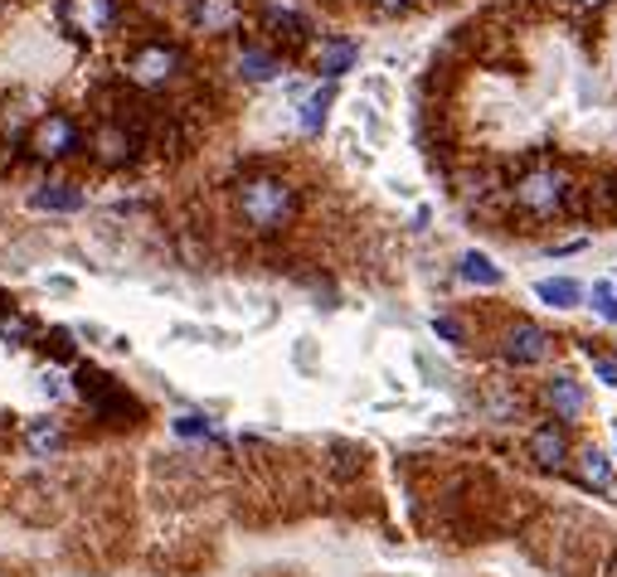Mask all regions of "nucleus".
<instances>
[{
    "instance_id": "18",
    "label": "nucleus",
    "mask_w": 617,
    "mask_h": 577,
    "mask_svg": "<svg viewBox=\"0 0 617 577\" xmlns=\"http://www.w3.org/2000/svg\"><path fill=\"white\" fill-rule=\"evenodd\" d=\"M535 297L554 311H573L583 301V287L573 277H545V281H535Z\"/></svg>"
},
{
    "instance_id": "28",
    "label": "nucleus",
    "mask_w": 617,
    "mask_h": 577,
    "mask_svg": "<svg viewBox=\"0 0 617 577\" xmlns=\"http://www.w3.org/2000/svg\"><path fill=\"white\" fill-rule=\"evenodd\" d=\"M569 10H579V15H589V10H603V5H613V0H564Z\"/></svg>"
},
{
    "instance_id": "23",
    "label": "nucleus",
    "mask_w": 617,
    "mask_h": 577,
    "mask_svg": "<svg viewBox=\"0 0 617 577\" xmlns=\"http://www.w3.org/2000/svg\"><path fill=\"white\" fill-rule=\"evenodd\" d=\"M589 360H593V374H599L608 388H617V354H608V350H593L589 344Z\"/></svg>"
},
{
    "instance_id": "5",
    "label": "nucleus",
    "mask_w": 617,
    "mask_h": 577,
    "mask_svg": "<svg viewBox=\"0 0 617 577\" xmlns=\"http://www.w3.org/2000/svg\"><path fill=\"white\" fill-rule=\"evenodd\" d=\"M78 398L102 417V423H141V403L127 393L118 379H108L102 369H78Z\"/></svg>"
},
{
    "instance_id": "22",
    "label": "nucleus",
    "mask_w": 617,
    "mask_h": 577,
    "mask_svg": "<svg viewBox=\"0 0 617 577\" xmlns=\"http://www.w3.org/2000/svg\"><path fill=\"white\" fill-rule=\"evenodd\" d=\"M589 301H593V311H599L603 321H613V325H617V287H613V281H593Z\"/></svg>"
},
{
    "instance_id": "4",
    "label": "nucleus",
    "mask_w": 617,
    "mask_h": 577,
    "mask_svg": "<svg viewBox=\"0 0 617 577\" xmlns=\"http://www.w3.org/2000/svg\"><path fill=\"white\" fill-rule=\"evenodd\" d=\"M25 151L45 165L73 161V155H88V131H83V122L69 117V112H45V117H35V127H29Z\"/></svg>"
},
{
    "instance_id": "19",
    "label": "nucleus",
    "mask_w": 617,
    "mask_h": 577,
    "mask_svg": "<svg viewBox=\"0 0 617 577\" xmlns=\"http://www.w3.org/2000/svg\"><path fill=\"white\" fill-rule=\"evenodd\" d=\"M25 447L35 451V456H49V451L64 447V427H59V417H35V423L25 427Z\"/></svg>"
},
{
    "instance_id": "12",
    "label": "nucleus",
    "mask_w": 617,
    "mask_h": 577,
    "mask_svg": "<svg viewBox=\"0 0 617 577\" xmlns=\"http://www.w3.org/2000/svg\"><path fill=\"white\" fill-rule=\"evenodd\" d=\"M573 476L583 490H599V496H617V471L608 461V451L599 447H579L573 451Z\"/></svg>"
},
{
    "instance_id": "9",
    "label": "nucleus",
    "mask_w": 617,
    "mask_h": 577,
    "mask_svg": "<svg viewBox=\"0 0 617 577\" xmlns=\"http://www.w3.org/2000/svg\"><path fill=\"white\" fill-rule=\"evenodd\" d=\"M540 403L550 407L554 423L573 427L583 413H589V388L573 379V374H554V379H545V388H540Z\"/></svg>"
},
{
    "instance_id": "7",
    "label": "nucleus",
    "mask_w": 617,
    "mask_h": 577,
    "mask_svg": "<svg viewBox=\"0 0 617 577\" xmlns=\"http://www.w3.org/2000/svg\"><path fill=\"white\" fill-rule=\"evenodd\" d=\"M141 151H146V136L127 117H102L88 131V155L98 165H132Z\"/></svg>"
},
{
    "instance_id": "14",
    "label": "nucleus",
    "mask_w": 617,
    "mask_h": 577,
    "mask_svg": "<svg viewBox=\"0 0 617 577\" xmlns=\"http://www.w3.org/2000/svg\"><path fill=\"white\" fill-rule=\"evenodd\" d=\"M263 25L273 29L277 39H287V45H307V39L317 35V25H311L301 10L282 5V0H268V5H263Z\"/></svg>"
},
{
    "instance_id": "29",
    "label": "nucleus",
    "mask_w": 617,
    "mask_h": 577,
    "mask_svg": "<svg viewBox=\"0 0 617 577\" xmlns=\"http://www.w3.org/2000/svg\"><path fill=\"white\" fill-rule=\"evenodd\" d=\"M39 388H45V398H59V393H64V388H59V379H54V374H45V379H39Z\"/></svg>"
},
{
    "instance_id": "8",
    "label": "nucleus",
    "mask_w": 617,
    "mask_h": 577,
    "mask_svg": "<svg viewBox=\"0 0 617 577\" xmlns=\"http://www.w3.org/2000/svg\"><path fill=\"white\" fill-rule=\"evenodd\" d=\"M59 25L73 39H108L122 25V0H59Z\"/></svg>"
},
{
    "instance_id": "24",
    "label": "nucleus",
    "mask_w": 617,
    "mask_h": 577,
    "mask_svg": "<svg viewBox=\"0 0 617 577\" xmlns=\"http://www.w3.org/2000/svg\"><path fill=\"white\" fill-rule=\"evenodd\" d=\"M433 335H437V340H447V344H462L467 340V325L457 321V316H433Z\"/></svg>"
},
{
    "instance_id": "10",
    "label": "nucleus",
    "mask_w": 617,
    "mask_h": 577,
    "mask_svg": "<svg viewBox=\"0 0 617 577\" xmlns=\"http://www.w3.org/2000/svg\"><path fill=\"white\" fill-rule=\"evenodd\" d=\"M530 461H535L540 471H564L573 461V442H569V427L564 423H540L535 432H530Z\"/></svg>"
},
{
    "instance_id": "26",
    "label": "nucleus",
    "mask_w": 617,
    "mask_h": 577,
    "mask_svg": "<svg viewBox=\"0 0 617 577\" xmlns=\"http://www.w3.org/2000/svg\"><path fill=\"white\" fill-rule=\"evenodd\" d=\"M45 350H54V360H69V354H73L69 330H49V335H45Z\"/></svg>"
},
{
    "instance_id": "15",
    "label": "nucleus",
    "mask_w": 617,
    "mask_h": 577,
    "mask_svg": "<svg viewBox=\"0 0 617 577\" xmlns=\"http://www.w3.org/2000/svg\"><path fill=\"white\" fill-rule=\"evenodd\" d=\"M234 78H244V83H273V78H282V59L273 54V49L244 45L234 54Z\"/></svg>"
},
{
    "instance_id": "13",
    "label": "nucleus",
    "mask_w": 617,
    "mask_h": 577,
    "mask_svg": "<svg viewBox=\"0 0 617 577\" xmlns=\"http://www.w3.org/2000/svg\"><path fill=\"white\" fill-rule=\"evenodd\" d=\"M355 64H360V45H355V39L331 35V39H321V45H317V73L326 83H341Z\"/></svg>"
},
{
    "instance_id": "20",
    "label": "nucleus",
    "mask_w": 617,
    "mask_h": 577,
    "mask_svg": "<svg viewBox=\"0 0 617 577\" xmlns=\"http://www.w3.org/2000/svg\"><path fill=\"white\" fill-rule=\"evenodd\" d=\"M35 209H49V214H78V209H83V190H73V185H39V190H35Z\"/></svg>"
},
{
    "instance_id": "3",
    "label": "nucleus",
    "mask_w": 617,
    "mask_h": 577,
    "mask_svg": "<svg viewBox=\"0 0 617 577\" xmlns=\"http://www.w3.org/2000/svg\"><path fill=\"white\" fill-rule=\"evenodd\" d=\"M185 73H190L185 54H181L175 45H165V39H141V45L132 49L127 59H122V78H127L132 88H141V92H165V88H175Z\"/></svg>"
},
{
    "instance_id": "16",
    "label": "nucleus",
    "mask_w": 617,
    "mask_h": 577,
    "mask_svg": "<svg viewBox=\"0 0 617 577\" xmlns=\"http://www.w3.org/2000/svg\"><path fill=\"white\" fill-rule=\"evenodd\" d=\"M331 102H336V83H321L317 92H307V98L297 102V131L301 136H321V131H326Z\"/></svg>"
},
{
    "instance_id": "6",
    "label": "nucleus",
    "mask_w": 617,
    "mask_h": 577,
    "mask_svg": "<svg viewBox=\"0 0 617 577\" xmlns=\"http://www.w3.org/2000/svg\"><path fill=\"white\" fill-rule=\"evenodd\" d=\"M496 354L510 364V369H535V364H545L554 354V335L545 330V325L516 316V321H506V330L496 335Z\"/></svg>"
},
{
    "instance_id": "1",
    "label": "nucleus",
    "mask_w": 617,
    "mask_h": 577,
    "mask_svg": "<svg viewBox=\"0 0 617 577\" xmlns=\"http://www.w3.org/2000/svg\"><path fill=\"white\" fill-rule=\"evenodd\" d=\"M301 209V195L287 175H273V171H254L234 185V214L238 224L248 228L254 238H277L292 228Z\"/></svg>"
},
{
    "instance_id": "21",
    "label": "nucleus",
    "mask_w": 617,
    "mask_h": 577,
    "mask_svg": "<svg viewBox=\"0 0 617 577\" xmlns=\"http://www.w3.org/2000/svg\"><path fill=\"white\" fill-rule=\"evenodd\" d=\"M171 432L185 437V442H209L214 427H209V417H200V413H185V417H175V423H171Z\"/></svg>"
},
{
    "instance_id": "17",
    "label": "nucleus",
    "mask_w": 617,
    "mask_h": 577,
    "mask_svg": "<svg viewBox=\"0 0 617 577\" xmlns=\"http://www.w3.org/2000/svg\"><path fill=\"white\" fill-rule=\"evenodd\" d=\"M457 277L472 281V287H501V281H506V272H501L486 253H477V248H472V253L457 258Z\"/></svg>"
},
{
    "instance_id": "11",
    "label": "nucleus",
    "mask_w": 617,
    "mask_h": 577,
    "mask_svg": "<svg viewBox=\"0 0 617 577\" xmlns=\"http://www.w3.org/2000/svg\"><path fill=\"white\" fill-rule=\"evenodd\" d=\"M190 25L205 39H224L244 25V0H190Z\"/></svg>"
},
{
    "instance_id": "25",
    "label": "nucleus",
    "mask_w": 617,
    "mask_h": 577,
    "mask_svg": "<svg viewBox=\"0 0 617 577\" xmlns=\"http://www.w3.org/2000/svg\"><path fill=\"white\" fill-rule=\"evenodd\" d=\"M29 321L25 316H0V340H10V344H25L29 340Z\"/></svg>"
},
{
    "instance_id": "27",
    "label": "nucleus",
    "mask_w": 617,
    "mask_h": 577,
    "mask_svg": "<svg viewBox=\"0 0 617 577\" xmlns=\"http://www.w3.org/2000/svg\"><path fill=\"white\" fill-rule=\"evenodd\" d=\"M374 10H384V15H404V10H414L418 0H370Z\"/></svg>"
},
{
    "instance_id": "30",
    "label": "nucleus",
    "mask_w": 617,
    "mask_h": 577,
    "mask_svg": "<svg viewBox=\"0 0 617 577\" xmlns=\"http://www.w3.org/2000/svg\"><path fill=\"white\" fill-rule=\"evenodd\" d=\"M603 577H617V549H613V559H608V568H603Z\"/></svg>"
},
{
    "instance_id": "2",
    "label": "nucleus",
    "mask_w": 617,
    "mask_h": 577,
    "mask_svg": "<svg viewBox=\"0 0 617 577\" xmlns=\"http://www.w3.org/2000/svg\"><path fill=\"white\" fill-rule=\"evenodd\" d=\"M510 204L520 209L526 218H564L573 204H579V185H573V175L564 171V165H554V161H540V165H530V171H520L516 175V185H510Z\"/></svg>"
}]
</instances>
